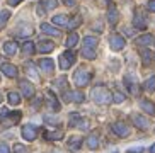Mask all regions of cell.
Returning a JSON list of instances; mask_svg holds the SVG:
<instances>
[{
  "instance_id": "1",
  "label": "cell",
  "mask_w": 155,
  "mask_h": 153,
  "mask_svg": "<svg viewBox=\"0 0 155 153\" xmlns=\"http://www.w3.org/2000/svg\"><path fill=\"white\" fill-rule=\"evenodd\" d=\"M91 97L94 102L102 104V106H107V104L113 102V94L107 89H104V87H96V89L92 90Z\"/></svg>"
},
{
  "instance_id": "2",
  "label": "cell",
  "mask_w": 155,
  "mask_h": 153,
  "mask_svg": "<svg viewBox=\"0 0 155 153\" xmlns=\"http://www.w3.org/2000/svg\"><path fill=\"white\" fill-rule=\"evenodd\" d=\"M73 82H75L77 87H85L87 83L91 82V72H89L87 68L80 67L77 72L73 73Z\"/></svg>"
},
{
  "instance_id": "3",
  "label": "cell",
  "mask_w": 155,
  "mask_h": 153,
  "mask_svg": "<svg viewBox=\"0 0 155 153\" xmlns=\"http://www.w3.org/2000/svg\"><path fill=\"white\" fill-rule=\"evenodd\" d=\"M73 61H75V53L70 51V50L65 51V53L60 56V68H61V70H68Z\"/></svg>"
},
{
  "instance_id": "4",
  "label": "cell",
  "mask_w": 155,
  "mask_h": 153,
  "mask_svg": "<svg viewBox=\"0 0 155 153\" xmlns=\"http://www.w3.org/2000/svg\"><path fill=\"white\" fill-rule=\"evenodd\" d=\"M133 26L137 29H145L147 27V15L141 12V9L135 10V15H133Z\"/></svg>"
},
{
  "instance_id": "5",
  "label": "cell",
  "mask_w": 155,
  "mask_h": 153,
  "mask_svg": "<svg viewBox=\"0 0 155 153\" xmlns=\"http://www.w3.org/2000/svg\"><path fill=\"white\" fill-rule=\"evenodd\" d=\"M111 129H113V133L114 135H118L119 138H126V136H130V129H128V126L124 124L123 121L114 122L113 126H111Z\"/></svg>"
},
{
  "instance_id": "6",
  "label": "cell",
  "mask_w": 155,
  "mask_h": 153,
  "mask_svg": "<svg viewBox=\"0 0 155 153\" xmlns=\"http://www.w3.org/2000/svg\"><path fill=\"white\" fill-rule=\"evenodd\" d=\"M21 133H22V138L26 141H32V140H36V136H38V128L32 126V124H24Z\"/></svg>"
},
{
  "instance_id": "7",
  "label": "cell",
  "mask_w": 155,
  "mask_h": 153,
  "mask_svg": "<svg viewBox=\"0 0 155 153\" xmlns=\"http://www.w3.org/2000/svg\"><path fill=\"white\" fill-rule=\"evenodd\" d=\"M109 46L113 51H121L124 48V37H121L119 34H113L109 37Z\"/></svg>"
},
{
  "instance_id": "8",
  "label": "cell",
  "mask_w": 155,
  "mask_h": 153,
  "mask_svg": "<svg viewBox=\"0 0 155 153\" xmlns=\"http://www.w3.org/2000/svg\"><path fill=\"white\" fill-rule=\"evenodd\" d=\"M118 21H119L118 7H116V5H109V9H107V22H109L111 26H114V24H118Z\"/></svg>"
},
{
  "instance_id": "9",
  "label": "cell",
  "mask_w": 155,
  "mask_h": 153,
  "mask_svg": "<svg viewBox=\"0 0 155 153\" xmlns=\"http://www.w3.org/2000/svg\"><path fill=\"white\" fill-rule=\"evenodd\" d=\"M131 119H133V124L138 128V129H148V119L147 117H143V116H138V114H133L131 116Z\"/></svg>"
},
{
  "instance_id": "10",
  "label": "cell",
  "mask_w": 155,
  "mask_h": 153,
  "mask_svg": "<svg viewBox=\"0 0 155 153\" xmlns=\"http://www.w3.org/2000/svg\"><path fill=\"white\" fill-rule=\"evenodd\" d=\"M19 87H21V90H22L24 97H28V99H31L32 95H34V87H32V83H29L28 80L19 82Z\"/></svg>"
},
{
  "instance_id": "11",
  "label": "cell",
  "mask_w": 155,
  "mask_h": 153,
  "mask_svg": "<svg viewBox=\"0 0 155 153\" xmlns=\"http://www.w3.org/2000/svg\"><path fill=\"white\" fill-rule=\"evenodd\" d=\"M0 70H2V73H4L5 76H9V78L17 76V68H15L14 65H10V63H2Z\"/></svg>"
},
{
  "instance_id": "12",
  "label": "cell",
  "mask_w": 155,
  "mask_h": 153,
  "mask_svg": "<svg viewBox=\"0 0 155 153\" xmlns=\"http://www.w3.org/2000/svg\"><path fill=\"white\" fill-rule=\"evenodd\" d=\"M39 68H41L45 73H53L55 63H53V60H50V58H43V60H39Z\"/></svg>"
},
{
  "instance_id": "13",
  "label": "cell",
  "mask_w": 155,
  "mask_h": 153,
  "mask_svg": "<svg viewBox=\"0 0 155 153\" xmlns=\"http://www.w3.org/2000/svg\"><path fill=\"white\" fill-rule=\"evenodd\" d=\"M140 107L145 111L147 114H150V116H155V104L148 99H141L140 100Z\"/></svg>"
},
{
  "instance_id": "14",
  "label": "cell",
  "mask_w": 155,
  "mask_h": 153,
  "mask_svg": "<svg viewBox=\"0 0 155 153\" xmlns=\"http://www.w3.org/2000/svg\"><path fill=\"white\" fill-rule=\"evenodd\" d=\"M4 53L7 54V56H14L15 53H17V43L15 41H7V43H4Z\"/></svg>"
},
{
  "instance_id": "15",
  "label": "cell",
  "mask_w": 155,
  "mask_h": 153,
  "mask_svg": "<svg viewBox=\"0 0 155 153\" xmlns=\"http://www.w3.org/2000/svg\"><path fill=\"white\" fill-rule=\"evenodd\" d=\"M155 43V37L152 36V34H141L140 37H137V44L138 46H148V44H153Z\"/></svg>"
},
{
  "instance_id": "16",
  "label": "cell",
  "mask_w": 155,
  "mask_h": 153,
  "mask_svg": "<svg viewBox=\"0 0 155 153\" xmlns=\"http://www.w3.org/2000/svg\"><path fill=\"white\" fill-rule=\"evenodd\" d=\"M124 83H126V87L130 89V92H131L133 95H137V94H138V89H140V87H138L137 82L133 80V76H131V75H126V76H124Z\"/></svg>"
},
{
  "instance_id": "17",
  "label": "cell",
  "mask_w": 155,
  "mask_h": 153,
  "mask_svg": "<svg viewBox=\"0 0 155 153\" xmlns=\"http://www.w3.org/2000/svg\"><path fill=\"white\" fill-rule=\"evenodd\" d=\"M39 53H51V51L55 50V44L51 43V41H41L39 44H38V48H36Z\"/></svg>"
},
{
  "instance_id": "18",
  "label": "cell",
  "mask_w": 155,
  "mask_h": 153,
  "mask_svg": "<svg viewBox=\"0 0 155 153\" xmlns=\"http://www.w3.org/2000/svg\"><path fill=\"white\" fill-rule=\"evenodd\" d=\"M65 99L72 100V102H84L85 95L80 92V90H75V92H70V94H65Z\"/></svg>"
},
{
  "instance_id": "19",
  "label": "cell",
  "mask_w": 155,
  "mask_h": 153,
  "mask_svg": "<svg viewBox=\"0 0 155 153\" xmlns=\"http://www.w3.org/2000/svg\"><path fill=\"white\" fill-rule=\"evenodd\" d=\"M82 138L80 136H72L68 140V148L70 150H73V151H78L80 150V146H82Z\"/></svg>"
},
{
  "instance_id": "20",
  "label": "cell",
  "mask_w": 155,
  "mask_h": 153,
  "mask_svg": "<svg viewBox=\"0 0 155 153\" xmlns=\"http://www.w3.org/2000/svg\"><path fill=\"white\" fill-rule=\"evenodd\" d=\"M46 97H48V104H50V107L53 109V111H58L60 104H58V99L55 97V94H53L51 90H48V92H46Z\"/></svg>"
},
{
  "instance_id": "21",
  "label": "cell",
  "mask_w": 155,
  "mask_h": 153,
  "mask_svg": "<svg viewBox=\"0 0 155 153\" xmlns=\"http://www.w3.org/2000/svg\"><path fill=\"white\" fill-rule=\"evenodd\" d=\"M41 31L46 32V34H50V36H60L61 32H60V29H56V27H53L51 24H41Z\"/></svg>"
},
{
  "instance_id": "22",
  "label": "cell",
  "mask_w": 155,
  "mask_h": 153,
  "mask_svg": "<svg viewBox=\"0 0 155 153\" xmlns=\"http://www.w3.org/2000/svg\"><path fill=\"white\" fill-rule=\"evenodd\" d=\"M153 60H155V53H152V51L147 50V48L141 50V61H143L145 65H150Z\"/></svg>"
},
{
  "instance_id": "23",
  "label": "cell",
  "mask_w": 155,
  "mask_h": 153,
  "mask_svg": "<svg viewBox=\"0 0 155 153\" xmlns=\"http://www.w3.org/2000/svg\"><path fill=\"white\" fill-rule=\"evenodd\" d=\"M85 143H87V146H89L91 150H97V148H99V136H97V135H91L89 138H87Z\"/></svg>"
},
{
  "instance_id": "24",
  "label": "cell",
  "mask_w": 155,
  "mask_h": 153,
  "mask_svg": "<svg viewBox=\"0 0 155 153\" xmlns=\"http://www.w3.org/2000/svg\"><path fill=\"white\" fill-rule=\"evenodd\" d=\"M97 43H99V39L94 36H87L85 39H84V48H92V50H96Z\"/></svg>"
},
{
  "instance_id": "25",
  "label": "cell",
  "mask_w": 155,
  "mask_h": 153,
  "mask_svg": "<svg viewBox=\"0 0 155 153\" xmlns=\"http://www.w3.org/2000/svg\"><path fill=\"white\" fill-rule=\"evenodd\" d=\"M53 24H55V26H67V24H68V17H67V15H63V14H60V15H55V17H53Z\"/></svg>"
},
{
  "instance_id": "26",
  "label": "cell",
  "mask_w": 155,
  "mask_h": 153,
  "mask_svg": "<svg viewBox=\"0 0 155 153\" xmlns=\"http://www.w3.org/2000/svg\"><path fill=\"white\" fill-rule=\"evenodd\" d=\"M63 138V131H48L45 135V140H61Z\"/></svg>"
},
{
  "instance_id": "27",
  "label": "cell",
  "mask_w": 155,
  "mask_h": 153,
  "mask_svg": "<svg viewBox=\"0 0 155 153\" xmlns=\"http://www.w3.org/2000/svg\"><path fill=\"white\" fill-rule=\"evenodd\" d=\"M68 124H70V126H82L84 121H82V117L78 116L77 112H73V114H70V121H68Z\"/></svg>"
},
{
  "instance_id": "28",
  "label": "cell",
  "mask_w": 155,
  "mask_h": 153,
  "mask_svg": "<svg viewBox=\"0 0 155 153\" xmlns=\"http://www.w3.org/2000/svg\"><path fill=\"white\" fill-rule=\"evenodd\" d=\"M22 51L26 54H32L34 51H36V44H34L32 41H26V43H24V46H22Z\"/></svg>"
},
{
  "instance_id": "29",
  "label": "cell",
  "mask_w": 155,
  "mask_h": 153,
  "mask_svg": "<svg viewBox=\"0 0 155 153\" xmlns=\"http://www.w3.org/2000/svg\"><path fill=\"white\" fill-rule=\"evenodd\" d=\"M77 43H78V34L77 32H72L67 37V48H73V46H77Z\"/></svg>"
},
{
  "instance_id": "30",
  "label": "cell",
  "mask_w": 155,
  "mask_h": 153,
  "mask_svg": "<svg viewBox=\"0 0 155 153\" xmlns=\"http://www.w3.org/2000/svg\"><path fill=\"white\" fill-rule=\"evenodd\" d=\"M7 100H9L12 106H17V104L21 102V95H19L17 92H9V94H7Z\"/></svg>"
},
{
  "instance_id": "31",
  "label": "cell",
  "mask_w": 155,
  "mask_h": 153,
  "mask_svg": "<svg viewBox=\"0 0 155 153\" xmlns=\"http://www.w3.org/2000/svg\"><path fill=\"white\" fill-rule=\"evenodd\" d=\"M9 19H10V12H9V10H4V12H0V29H4Z\"/></svg>"
},
{
  "instance_id": "32",
  "label": "cell",
  "mask_w": 155,
  "mask_h": 153,
  "mask_svg": "<svg viewBox=\"0 0 155 153\" xmlns=\"http://www.w3.org/2000/svg\"><path fill=\"white\" fill-rule=\"evenodd\" d=\"M143 89H145L147 92H153V90H155V75H153V76H150V78H148V80L145 82Z\"/></svg>"
},
{
  "instance_id": "33",
  "label": "cell",
  "mask_w": 155,
  "mask_h": 153,
  "mask_svg": "<svg viewBox=\"0 0 155 153\" xmlns=\"http://www.w3.org/2000/svg\"><path fill=\"white\" fill-rule=\"evenodd\" d=\"M80 24H82V17H80V15H75L72 21H68L67 27H70V29H75V27H78Z\"/></svg>"
},
{
  "instance_id": "34",
  "label": "cell",
  "mask_w": 155,
  "mask_h": 153,
  "mask_svg": "<svg viewBox=\"0 0 155 153\" xmlns=\"http://www.w3.org/2000/svg\"><path fill=\"white\" fill-rule=\"evenodd\" d=\"M56 4H58L56 0H43V2H41V7H45L46 10H53V9L56 7Z\"/></svg>"
},
{
  "instance_id": "35",
  "label": "cell",
  "mask_w": 155,
  "mask_h": 153,
  "mask_svg": "<svg viewBox=\"0 0 155 153\" xmlns=\"http://www.w3.org/2000/svg\"><path fill=\"white\" fill-rule=\"evenodd\" d=\"M82 56H84V58H89V60H94V58H96V51L92 50V48H84V50H82Z\"/></svg>"
},
{
  "instance_id": "36",
  "label": "cell",
  "mask_w": 155,
  "mask_h": 153,
  "mask_svg": "<svg viewBox=\"0 0 155 153\" xmlns=\"http://www.w3.org/2000/svg\"><path fill=\"white\" fill-rule=\"evenodd\" d=\"M113 102L123 104L124 102V94H121V92H114V94H113Z\"/></svg>"
},
{
  "instance_id": "37",
  "label": "cell",
  "mask_w": 155,
  "mask_h": 153,
  "mask_svg": "<svg viewBox=\"0 0 155 153\" xmlns=\"http://www.w3.org/2000/svg\"><path fill=\"white\" fill-rule=\"evenodd\" d=\"M45 121L48 122V124H55V126H60V124H61V121H60V119H56V117H48V116H46Z\"/></svg>"
},
{
  "instance_id": "38",
  "label": "cell",
  "mask_w": 155,
  "mask_h": 153,
  "mask_svg": "<svg viewBox=\"0 0 155 153\" xmlns=\"http://www.w3.org/2000/svg\"><path fill=\"white\" fill-rule=\"evenodd\" d=\"M14 153H28V150H26V146H24V145L17 143L14 146Z\"/></svg>"
},
{
  "instance_id": "39",
  "label": "cell",
  "mask_w": 155,
  "mask_h": 153,
  "mask_svg": "<svg viewBox=\"0 0 155 153\" xmlns=\"http://www.w3.org/2000/svg\"><path fill=\"white\" fill-rule=\"evenodd\" d=\"M26 72L29 73V76H34V78H36V70H34V67H31V65H28V68H26Z\"/></svg>"
},
{
  "instance_id": "40",
  "label": "cell",
  "mask_w": 155,
  "mask_h": 153,
  "mask_svg": "<svg viewBox=\"0 0 155 153\" xmlns=\"http://www.w3.org/2000/svg\"><path fill=\"white\" fill-rule=\"evenodd\" d=\"M147 7H148V10H150V12H155V0H148Z\"/></svg>"
},
{
  "instance_id": "41",
  "label": "cell",
  "mask_w": 155,
  "mask_h": 153,
  "mask_svg": "<svg viewBox=\"0 0 155 153\" xmlns=\"http://www.w3.org/2000/svg\"><path fill=\"white\" fill-rule=\"evenodd\" d=\"M0 153H10L9 151V146L5 143H0Z\"/></svg>"
},
{
  "instance_id": "42",
  "label": "cell",
  "mask_w": 155,
  "mask_h": 153,
  "mask_svg": "<svg viewBox=\"0 0 155 153\" xmlns=\"http://www.w3.org/2000/svg\"><path fill=\"white\" fill-rule=\"evenodd\" d=\"M39 106H41V97H38V99H34V104H32V107H34V109H38Z\"/></svg>"
},
{
  "instance_id": "43",
  "label": "cell",
  "mask_w": 155,
  "mask_h": 153,
  "mask_svg": "<svg viewBox=\"0 0 155 153\" xmlns=\"http://www.w3.org/2000/svg\"><path fill=\"white\" fill-rule=\"evenodd\" d=\"M65 5H68V7H73V4H75V0H61Z\"/></svg>"
},
{
  "instance_id": "44",
  "label": "cell",
  "mask_w": 155,
  "mask_h": 153,
  "mask_svg": "<svg viewBox=\"0 0 155 153\" xmlns=\"http://www.w3.org/2000/svg\"><path fill=\"white\" fill-rule=\"evenodd\" d=\"M7 2H9V5H12V7H14V5L21 4V2H22V0H7Z\"/></svg>"
},
{
  "instance_id": "45",
  "label": "cell",
  "mask_w": 155,
  "mask_h": 153,
  "mask_svg": "<svg viewBox=\"0 0 155 153\" xmlns=\"http://www.w3.org/2000/svg\"><path fill=\"white\" fill-rule=\"evenodd\" d=\"M92 27H94L96 31H102V24H99V22H96V24H94Z\"/></svg>"
},
{
  "instance_id": "46",
  "label": "cell",
  "mask_w": 155,
  "mask_h": 153,
  "mask_svg": "<svg viewBox=\"0 0 155 153\" xmlns=\"http://www.w3.org/2000/svg\"><path fill=\"white\" fill-rule=\"evenodd\" d=\"M150 153H155V143H153V145H152V146H150Z\"/></svg>"
},
{
  "instance_id": "47",
  "label": "cell",
  "mask_w": 155,
  "mask_h": 153,
  "mask_svg": "<svg viewBox=\"0 0 155 153\" xmlns=\"http://www.w3.org/2000/svg\"><path fill=\"white\" fill-rule=\"evenodd\" d=\"M102 2H109V0H102Z\"/></svg>"
},
{
  "instance_id": "48",
  "label": "cell",
  "mask_w": 155,
  "mask_h": 153,
  "mask_svg": "<svg viewBox=\"0 0 155 153\" xmlns=\"http://www.w3.org/2000/svg\"><path fill=\"white\" fill-rule=\"evenodd\" d=\"M53 153H58V151H53Z\"/></svg>"
},
{
  "instance_id": "49",
  "label": "cell",
  "mask_w": 155,
  "mask_h": 153,
  "mask_svg": "<svg viewBox=\"0 0 155 153\" xmlns=\"http://www.w3.org/2000/svg\"><path fill=\"white\" fill-rule=\"evenodd\" d=\"M113 153H118V151H113Z\"/></svg>"
}]
</instances>
